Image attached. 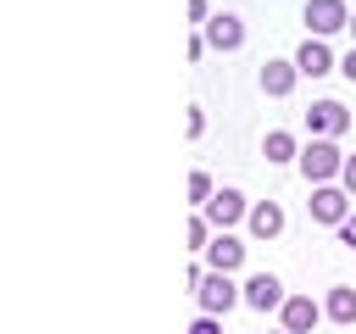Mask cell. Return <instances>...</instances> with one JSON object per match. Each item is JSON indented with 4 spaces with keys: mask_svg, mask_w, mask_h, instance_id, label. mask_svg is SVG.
<instances>
[{
    "mask_svg": "<svg viewBox=\"0 0 356 334\" xmlns=\"http://www.w3.org/2000/svg\"><path fill=\"white\" fill-rule=\"evenodd\" d=\"M339 167H345L339 139H306L300 156H295V173L306 178V189H312V184H339Z\"/></svg>",
    "mask_w": 356,
    "mask_h": 334,
    "instance_id": "1",
    "label": "cell"
},
{
    "mask_svg": "<svg viewBox=\"0 0 356 334\" xmlns=\"http://www.w3.org/2000/svg\"><path fill=\"white\" fill-rule=\"evenodd\" d=\"M245 212H250V195H245L239 184H217V189H211V200L200 206V217H206L211 228H239V223H245Z\"/></svg>",
    "mask_w": 356,
    "mask_h": 334,
    "instance_id": "2",
    "label": "cell"
},
{
    "mask_svg": "<svg viewBox=\"0 0 356 334\" xmlns=\"http://www.w3.org/2000/svg\"><path fill=\"white\" fill-rule=\"evenodd\" d=\"M306 212H312V223H323V228H339V223L356 212V200H350L339 184H312V195H306Z\"/></svg>",
    "mask_w": 356,
    "mask_h": 334,
    "instance_id": "3",
    "label": "cell"
},
{
    "mask_svg": "<svg viewBox=\"0 0 356 334\" xmlns=\"http://www.w3.org/2000/svg\"><path fill=\"white\" fill-rule=\"evenodd\" d=\"M284 278L278 273H250L245 284H239V306H250V312H261V317H278V306H284Z\"/></svg>",
    "mask_w": 356,
    "mask_h": 334,
    "instance_id": "4",
    "label": "cell"
},
{
    "mask_svg": "<svg viewBox=\"0 0 356 334\" xmlns=\"http://www.w3.org/2000/svg\"><path fill=\"white\" fill-rule=\"evenodd\" d=\"M300 122L312 128V139H345L350 134V106L345 100H312Z\"/></svg>",
    "mask_w": 356,
    "mask_h": 334,
    "instance_id": "5",
    "label": "cell"
},
{
    "mask_svg": "<svg viewBox=\"0 0 356 334\" xmlns=\"http://www.w3.org/2000/svg\"><path fill=\"white\" fill-rule=\"evenodd\" d=\"M195 306H200L206 317H228V312L239 306V284H234V273H206L200 289H195Z\"/></svg>",
    "mask_w": 356,
    "mask_h": 334,
    "instance_id": "6",
    "label": "cell"
},
{
    "mask_svg": "<svg viewBox=\"0 0 356 334\" xmlns=\"http://www.w3.org/2000/svg\"><path fill=\"white\" fill-rule=\"evenodd\" d=\"M289 61H295V72H300V78H328V72L339 67L334 45H328V39H312V33L295 45V56H289Z\"/></svg>",
    "mask_w": 356,
    "mask_h": 334,
    "instance_id": "7",
    "label": "cell"
},
{
    "mask_svg": "<svg viewBox=\"0 0 356 334\" xmlns=\"http://www.w3.org/2000/svg\"><path fill=\"white\" fill-rule=\"evenodd\" d=\"M200 262H206V273H239V267H245V245H239V234H234V228H217L211 245L200 250Z\"/></svg>",
    "mask_w": 356,
    "mask_h": 334,
    "instance_id": "8",
    "label": "cell"
},
{
    "mask_svg": "<svg viewBox=\"0 0 356 334\" xmlns=\"http://www.w3.org/2000/svg\"><path fill=\"white\" fill-rule=\"evenodd\" d=\"M345 22H350L345 0H306V33L312 39H334V33H345Z\"/></svg>",
    "mask_w": 356,
    "mask_h": 334,
    "instance_id": "9",
    "label": "cell"
},
{
    "mask_svg": "<svg viewBox=\"0 0 356 334\" xmlns=\"http://www.w3.org/2000/svg\"><path fill=\"white\" fill-rule=\"evenodd\" d=\"M200 33H206V50H222V56H228V50L245 45V17H239V11H211Z\"/></svg>",
    "mask_w": 356,
    "mask_h": 334,
    "instance_id": "10",
    "label": "cell"
},
{
    "mask_svg": "<svg viewBox=\"0 0 356 334\" xmlns=\"http://www.w3.org/2000/svg\"><path fill=\"white\" fill-rule=\"evenodd\" d=\"M256 84H261V95H267V100H284V95H295L300 72H295V61H289V56H273V61H261Z\"/></svg>",
    "mask_w": 356,
    "mask_h": 334,
    "instance_id": "11",
    "label": "cell"
},
{
    "mask_svg": "<svg viewBox=\"0 0 356 334\" xmlns=\"http://www.w3.org/2000/svg\"><path fill=\"white\" fill-rule=\"evenodd\" d=\"M323 323V306L312 301V295H284V306H278V328H289V334H312Z\"/></svg>",
    "mask_w": 356,
    "mask_h": 334,
    "instance_id": "12",
    "label": "cell"
},
{
    "mask_svg": "<svg viewBox=\"0 0 356 334\" xmlns=\"http://www.w3.org/2000/svg\"><path fill=\"white\" fill-rule=\"evenodd\" d=\"M284 206L278 200H250V212H245V228H250V239H278L284 234Z\"/></svg>",
    "mask_w": 356,
    "mask_h": 334,
    "instance_id": "13",
    "label": "cell"
},
{
    "mask_svg": "<svg viewBox=\"0 0 356 334\" xmlns=\"http://www.w3.org/2000/svg\"><path fill=\"white\" fill-rule=\"evenodd\" d=\"M261 156H267L273 167H295V156H300V139H295L289 128H267V134H261Z\"/></svg>",
    "mask_w": 356,
    "mask_h": 334,
    "instance_id": "14",
    "label": "cell"
},
{
    "mask_svg": "<svg viewBox=\"0 0 356 334\" xmlns=\"http://www.w3.org/2000/svg\"><path fill=\"white\" fill-rule=\"evenodd\" d=\"M323 317H328V323H356V289H350V284H328Z\"/></svg>",
    "mask_w": 356,
    "mask_h": 334,
    "instance_id": "15",
    "label": "cell"
},
{
    "mask_svg": "<svg viewBox=\"0 0 356 334\" xmlns=\"http://www.w3.org/2000/svg\"><path fill=\"white\" fill-rule=\"evenodd\" d=\"M211 189H217V178H211L206 167H189V178H184V195H189V206H195V212L211 200Z\"/></svg>",
    "mask_w": 356,
    "mask_h": 334,
    "instance_id": "16",
    "label": "cell"
},
{
    "mask_svg": "<svg viewBox=\"0 0 356 334\" xmlns=\"http://www.w3.org/2000/svg\"><path fill=\"white\" fill-rule=\"evenodd\" d=\"M211 234H217V228H211L200 212H189V217H184V245H189V256H200V250L211 245Z\"/></svg>",
    "mask_w": 356,
    "mask_h": 334,
    "instance_id": "17",
    "label": "cell"
},
{
    "mask_svg": "<svg viewBox=\"0 0 356 334\" xmlns=\"http://www.w3.org/2000/svg\"><path fill=\"white\" fill-rule=\"evenodd\" d=\"M200 134H206V111L189 106V111H184V139H200Z\"/></svg>",
    "mask_w": 356,
    "mask_h": 334,
    "instance_id": "18",
    "label": "cell"
},
{
    "mask_svg": "<svg viewBox=\"0 0 356 334\" xmlns=\"http://www.w3.org/2000/svg\"><path fill=\"white\" fill-rule=\"evenodd\" d=\"M184 17H189L195 28H206V17H211V0H184Z\"/></svg>",
    "mask_w": 356,
    "mask_h": 334,
    "instance_id": "19",
    "label": "cell"
},
{
    "mask_svg": "<svg viewBox=\"0 0 356 334\" xmlns=\"http://www.w3.org/2000/svg\"><path fill=\"white\" fill-rule=\"evenodd\" d=\"M339 189L356 200V156H345V167H339Z\"/></svg>",
    "mask_w": 356,
    "mask_h": 334,
    "instance_id": "20",
    "label": "cell"
},
{
    "mask_svg": "<svg viewBox=\"0 0 356 334\" xmlns=\"http://www.w3.org/2000/svg\"><path fill=\"white\" fill-rule=\"evenodd\" d=\"M200 278H206V262H189V267H184V289L195 295V289H200Z\"/></svg>",
    "mask_w": 356,
    "mask_h": 334,
    "instance_id": "21",
    "label": "cell"
},
{
    "mask_svg": "<svg viewBox=\"0 0 356 334\" xmlns=\"http://www.w3.org/2000/svg\"><path fill=\"white\" fill-rule=\"evenodd\" d=\"M334 234H339V245H345V250H356V212H350V217H345Z\"/></svg>",
    "mask_w": 356,
    "mask_h": 334,
    "instance_id": "22",
    "label": "cell"
},
{
    "mask_svg": "<svg viewBox=\"0 0 356 334\" xmlns=\"http://www.w3.org/2000/svg\"><path fill=\"white\" fill-rule=\"evenodd\" d=\"M189 334H222V317H206V312H200V317L189 323Z\"/></svg>",
    "mask_w": 356,
    "mask_h": 334,
    "instance_id": "23",
    "label": "cell"
},
{
    "mask_svg": "<svg viewBox=\"0 0 356 334\" xmlns=\"http://www.w3.org/2000/svg\"><path fill=\"white\" fill-rule=\"evenodd\" d=\"M334 72H339V78H350V84H356V45H350V50H345V56H339V67H334Z\"/></svg>",
    "mask_w": 356,
    "mask_h": 334,
    "instance_id": "24",
    "label": "cell"
},
{
    "mask_svg": "<svg viewBox=\"0 0 356 334\" xmlns=\"http://www.w3.org/2000/svg\"><path fill=\"white\" fill-rule=\"evenodd\" d=\"M345 33H350V45H356V11H350V22H345Z\"/></svg>",
    "mask_w": 356,
    "mask_h": 334,
    "instance_id": "25",
    "label": "cell"
},
{
    "mask_svg": "<svg viewBox=\"0 0 356 334\" xmlns=\"http://www.w3.org/2000/svg\"><path fill=\"white\" fill-rule=\"evenodd\" d=\"M267 334H289V328H267Z\"/></svg>",
    "mask_w": 356,
    "mask_h": 334,
    "instance_id": "26",
    "label": "cell"
}]
</instances>
